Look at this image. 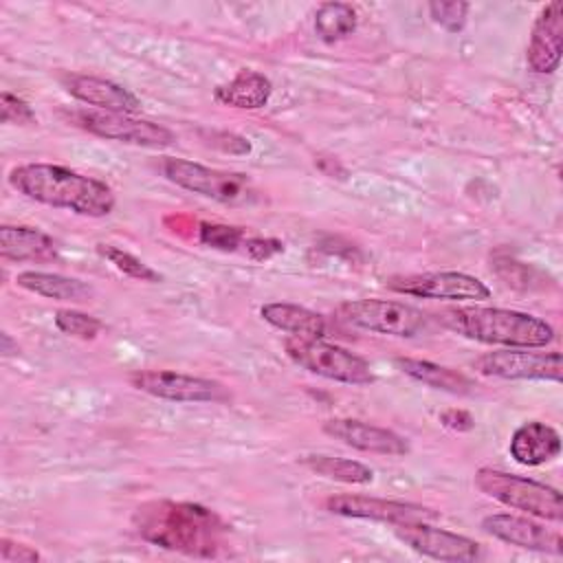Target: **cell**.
I'll return each mask as SVG.
<instances>
[{
    "instance_id": "cell-3",
    "label": "cell",
    "mask_w": 563,
    "mask_h": 563,
    "mask_svg": "<svg viewBox=\"0 0 563 563\" xmlns=\"http://www.w3.org/2000/svg\"><path fill=\"white\" fill-rule=\"evenodd\" d=\"M440 323L477 343L504 347H545L554 341V328L530 312L490 308V306H460L442 310Z\"/></svg>"
},
{
    "instance_id": "cell-30",
    "label": "cell",
    "mask_w": 563,
    "mask_h": 563,
    "mask_svg": "<svg viewBox=\"0 0 563 563\" xmlns=\"http://www.w3.org/2000/svg\"><path fill=\"white\" fill-rule=\"evenodd\" d=\"M0 112H2L0 114L2 123H15V125H31V123H35L33 108L24 99H20L18 95H13L9 90H4L0 95Z\"/></svg>"
},
{
    "instance_id": "cell-16",
    "label": "cell",
    "mask_w": 563,
    "mask_h": 563,
    "mask_svg": "<svg viewBox=\"0 0 563 563\" xmlns=\"http://www.w3.org/2000/svg\"><path fill=\"white\" fill-rule=\"evenodd\" d=\"M321 429L330 438L363 453H378V455H394V457L409 453V442L402 435L365 420L330 418L323 422Z\"/></svg>"
},
{
    "instance_id": "cell-26",
    "label": "cell",
    "mask_w": 563,
    "mask_h": 563,
    "mask_svg": "<svg viewBox=\"0 0 563 563\" xmlns=\"http://www.w3.org/2000/svg\"><path fill=\"white\" fill-rule=\"evenodd\" d=\"M97 253L108 260L117 271H121L123 275L132 277V279H141V282H150V284H158L161 282V273H156L150 264H145L143 260H139L136 255H132L130 251H123L114 244H97Z\"/></svg>"
},
{
    "instance_id": "cell-24",
    "label": "cell",
    "mask_w": 563,
    "mask_h": 563,
    "mask_svg": "<svg viewBox=\"0 0 563 563\" xmlns=\"http://www.w3.org/2000/svg\"><path fill=\"white\" fill-rule=\"evenodd\" d=\"M301 464L308 471H312V473H317L325 479L341 482V484L367 486V484L374 482V471L367 464H363L358 460H350V457L314 453V455H303Z\"/></svg>"
},
{
    "instance_id": "cell-9",
    "label": "cell",
    "mask_w": 563,
    "mask_h": 563,
    "mask_svg": "<svg viewBox=\"0 0 563 563\" xmlns=\"http://www.w3.org/2000/svg\"><path fill=\"white\" fill-rule=\"evenodd\" d=\"M539 347H506L477 356L473 367L482 376L504 380H561V352H534Z\"/></svg>"
},
{
    "instance_id": "cell-21",
    "label": "cell",
    "mask_w": 563,
    "mask_h": 563,
    "mask_svg": "<svg viewBox=\"0 0 563 563\" xmlns=\"http://www.w3.org/2000/svg\"><path fill=\"white\" fill-rule=\"evenodd\" d=\"M260 317L282 330L288 332L290 336L297 339H323L325 334V319L299 303H288V301H268L260 308Z\"/></svg>"
},
{
    "instance_id": "cell-27",
    "label": "cell",
    "mask_w": 563,
    "mask_h": 563,
    "mask_svg": "<svg viewBox=\"0 0 563 563\" xmlns=\"http://www.w3.org/2000/svg\"><path fill=\"white\" fill-rule=\"evenodd\" d=\"M55 328L59 332H64L66 336H75L81 341H92L97 339V334L101 332L103 323L81 310H73V308H62L55 312Z\"/></svg>"
},
{
    "instance_id": "cell-13",
    "label": "cell",
    "mask_w": 563,
    "mask_h": 563,
    "mask_svg": "<svg viewBox=\"0 0 563 563\" xmlns=\"http://www.w3.org/2000/svg\"><path fill=\"white\" fill-rule=\"evenodd\" d=\"M323 508L339 517L350 519H369L380 523H405V521H429L435 519L438 512L418 504L367 497V495H330L323 501Z\"/></svg>"
},
{
    "instance_id": "cell-6",
    "label": "cell",
    "mask_w": 563,
    "mask_h": 563,
    "mask_svg": "<svg viewBox=\"0 0 563 563\" xmlns=\"http://www.w3.org/2000/svg\"><path fill=\"white\" fill-rule=\"evenodd\" d=\"M336 317L358 330L416 339L431 330L427 312L405 301L391 299H352L336 306Z\"/></svg>"
},
{
    "instance_id": "cell-25",
    "label": "cell",
    "mask_w": 563,
    "mask_h": 563,
    "mask_svg": "<svg viewBox=\"0 0 563 563\" xmlns=\"http://www.w3.org/2000/svg\"><path fill=\"white\" fill-rule=\"evenodd\" d=\"M356 9L347 2H323L314 13V31L328 44L352 35L356 31Z\"/></svg>"
},
{
    "instance_id": "cell-15",
    "label": "cell",
    "mask_w": 563,
    "mask_h": 563,
    "mask_svg": "<svg viewBox=\"0 0 563 563\" xmlns=\"http://www.w3.org/2000/svg\"><path fill=\"white\" fill-rule=\"evenodd\" d=\"M563 55V2H548L530 31V42L526 48V64L532 73L550 75L559 68Z\"/></svg>"
},
{
    "instance_id": "cell-31",
    "label": "cell",
    "mask_w": 563,
    "mask_h": 563,
    "mask_svg": "<svg viewBox=\"0 0 563 563\" xmlns=\"http://www.w3.org/2000/svg\"><path fill=\"white\" fill-rule=\"evenodd\" d=\"M0 559L4 563H35L40 561V552L31 545H24V543H18L9 537H2L0 539Z\"/></svg>"
},
{
    "instance_id": "cell-4",
    "label": "cell",
    "mask_w": 563,
    "mask_h": 563,
    "mask_svg": "<svg viewBox=\"0 0 563 563\" xmlns=\"http://www.w3.org/2000/svg\"><path fill=\"white\" fill-rule=\"evenodd\" d=\"M475 486L493 497L495 501L528 512L545 521H563V499L561 493L543 482L512 475L497 468H479L475 473Z\"/></svg>"
},
{
    "instance_id": "cell-32",
    "label": "cell",
    "mask_w": 563,
    "mask_h": 563,
    "mask_svg": "<svg viewBox=\"0 0 563 563\" xmlns=\"http://www.w3.org/2000/svg\"><path fill=\"white\" fill-rule=\"evenodd\" d=\"M244 249H246L251 260L264 262V260H271L273 255L282 253L284 251V242H279L275 238H246L244 240Z\"/></svg>"
},
{
    "instance_id": "cell-11",
    "label": "cell",
    "mask_w": 563,
    "mask_h": 563,
    "mask_svg": "<svg viewBox=\"0 0 563 563\" xmlns=\"http://www.w3.org/2000/svg\"><path fill=\"white\" fill-rule=\"evenodd\" d=\"M128 380L134 389L172 402H222L229 398L222 383L172 369H136Z\"/></svg>"
},
{
    "instance_id": "cell-7",
    "label": "cell",
    "mask_w": 563,
    "mask_h": 563,
    "mask_svg": "<svg viewBox=\"0 0 563 563\" xmlns=\"http://www.w3.org/2000/svg\"><path fill=\"white\" fill-rule=\"evenodd\" d=\"M161 172L176 187L211 198L222 205H246L257 198L253 183L244 174L224 172V169L207 167L202 163L174 158V156L163 158Z\"/></svg>"
},
{
    "instance_id": "cell-28",
    "label": "cell",
    "mask_w": 563,
    "mask_h": 563,
    "mask_svg": "<svg viewBox=\"0 0 563 563\" xmlns=\"http://www.w3.org/2000/svg\"><path fill=\"white\" fill-rule=\"evenodd\" d=\"M429 18L446 33H460L466 24L471 4L462 0H435L427 4Z\"/></svg>"
},
{
    "instance_id": "cell-17",
    "label": "cell",
    "mask_w": 563,
    "mask_h": 563,
    "mask_svg": "<svg viewBox=\"0 0 563 563\" xmlns=\"http://www.w3.org/2000/svg\"><path fill=\"white\" fill-rule=\"evenodd\" d=\"M66 90L79 99L103 112H121V114H136L141 110V99L123 88L117 81L95 77V75H66L64 77Z\"/></svg>"
},
{
    "instance_id": "cell-19",
    "label": "cell",
    "mask_w": 563,
    "mask_h": 563,
    "mask_svg": "<svg viewBox=\"0 0 563 563\" xmlns=\"http://www.w3.org/2000/svg\"><path fill=\"white\" fill-rule=\"evenodd\" d=\"M0 255L9 262H51L57 257V244L48 233L35 227L2 224Z\"/></svg>"
},
{
    "instance_id": "cell-8",
    "label": "cell",
    "mask_w": 563,
    "mask_h": 563,
    "mask_svg": "<svg viewBox=\"0 0 563 563\" xmlns=\"http://www.w3.org/2000/svg\"><path fill=\"white\" fill-rule=\"evenodd\" d=\"M73 119L79 128H84L86 132H90L95 136L128 143V145L163 150V147L174 145V141H176V136L169 128H165L156 121H150V119H136L134 114L81 110V112H75Z\"/></svg>"
},
{
    "instance_id": "cell-1",
    "label": "cell",
    "mask_w": 563,
    "mask_h": 563,
    "mask_svg": "<svg viewBox=\"0 0 563 563\" xmlns=\"http://www.w3.org/2000/svg\"><path fill=\"white\" fill-rule=\"evenodd\" d=\"M132 523L147 543L198 559L218 556L229 532V526L211 508L172 499L141 504L132 515Z\"/></svg>"
},
{
    "instance_id": "cell-23",
    "label": "cell",
    "mask_w": 563,
    "mask_h": 563,
    "mask_svg": "<svg viewBox=\"0 0 563 563\" xmlns=\"http://www.w3.org/2000/svg\"><path fill=\"white\" fill-rule=\"evenodd\" d=\"M394 363L402 374H407L409 378L431 389H440L449 394H468L473 389V380L453 367H444L431 361L409 358V356H398Z\"/></svg>"
},
{
    "instance_id": "cell-2",
    "label": "cell",
    "mask_w": 563,
    "mask_h": 563,
    "mask_svg": "<svg viewBox=\"0 0 563 563\" xmlns=\"http://www.w3.org/2000/svg\"><path fill=\"white\" fill-rule=\"evenodd\" d=\"M9 185L29 200L86 218H106L117 205L108 183L53 163L15 165Z\"/></svg>"
},
{
    "instance_id": "cell-14",
    "label": "cell",
    "mask_w": 563,
    "mask_h": 563,
    "mask_svg": "<svg viewBox=\"0 0 563 563\" xmlns=\"http://www.w3.org/2000/svg\"><path fill=\"white\" fill-rule=\"evenodd\" d=\"M482 530L508 545H517L532 552H545V554H563L561 532L545 528L543 523L530 517H519L508 512L486 515L482 519Z\"/></svg>"
},
{
    "instance_id": "cell-10",
    "label": "cell",
    "mask_w": 563,
    "mask_h": 563,
    "mask_svg": "<svg viewBox=\"0 0 563 563\" xmlns=\"http://www.w3.org/2000/svg\"><path fill=\"white\" fill-rule=\"evenodd\" d=\"M385 286L398 295L420 299H444V301H482L490 297V288L475 275L460 271H435L398 275L385 282Z\"/></svg>"
},
{
    "instance_id": "cell-22",
    "label": "cell",
    "mask_w": 563,
    "mask_h": 563,
    "mask_svg": "<svg viewBox=\"0 0 563 563\" xmlns=\"http://www.w3.org/2000/svg\"><path fill=\"white\" fill-rule=\"evenodd\" d=\"M15 284L33 295L55 299V301H88L92 297V286L59 273L46 271H22L15 275Z\"/></svg>"
},
{
    "instance_id": "cell-20",
    "label": "cell",
    "mask_w": 563,
    "mask_h": 563,
    "mask_svg": "<svg viewBox=\"0 0 563 563\" xmlns=\"http://www.w3.org/2000/svg\"><path fill=\"white\" fill-rule=\"evenodd\" d=\"M273 95V81L253 68H242L227 84L216 86L213 99L222 106L240 110H260L268 103Z\"/></svg>"
},
{
    "instance_id": "cell-29",
    "label": "cell",
    "mask_w": 563,
    "mask_h": 563,
    "mask_svg": "<svg viewBox=\"0 0 563 563\" xmlns=\"http://www.w3.org/2000/svg\"><path fill=\"white\" fill-rule=\"evenodd\" d=\"M249 235L240 227H229V224H209L202 222L198 229V240L205 246L218 249V251H235L238 246H244V240Z\"/></svg>"
},
{
    "instance_id": "cell-33",
    "label": "cell",
    "mask_w": 563,
    "mask_h": 563,
    "mask_svg": "<svg viewBox=\"0 0 563 563\" xmlns=\"http://www.w3.org/2000/svg\"><path fill=\"white\" fill-rule=\"evenodd\" d=\"M440 420H442V424H446V427H451V429H457V431H466V429L473 427V418H471L466 411H455V409H451V411L442 413Z\"/></svg>"
},
{
    "instance_id": "cell-12",
    "label": "cell",
    "mask_w": 563,
    "mask_h": 563,
    "mask_svg": "<svg viewBox=\"0 0 563 563\" xmlns=\"http://www.w3.org/2000/svg\"><path fill=\"white\" fill-rule=\"evenodd\" d=\"M394 534L398 541L409 545L413 552L435 559V561H446V563H471L482 556V548L477 541L444 530L429 526L427 521H405L394 526Z\"/></svg>"
},
{
    "instance_id": "cell-18",
    "label": "cell",
    "mask_w": 563,
    "mask_h": 563,
    "mask_svg": "<svg viewBox=\"0 0 563 563\" xmlns=\"http://www.w3.org/2000/svg\"><path fill=\"white\" fill-rule=\"evenodd\" d=\"M508 451L521 466H541L561 453V435L548 422L528 420L515 429Z\"/></svg>"
},
{
    "instance_id": "cell-5",
    "label": "cell",
    "mask_w": 563,
    "mask_h": 563,
    "mask_svg": "<svg viewBox=\"0 0 563 563\" xmlns=\"http://www.w3.org/2000/svg\"><path fill=\"white\" fill-rule=\"evenodd\" d=\"M284 350L295 365L321 378L356 387L374 383V372L369 363L336 343H328L323 339L290 336L284 341Z\"/></svg>"
}]
</instances>
